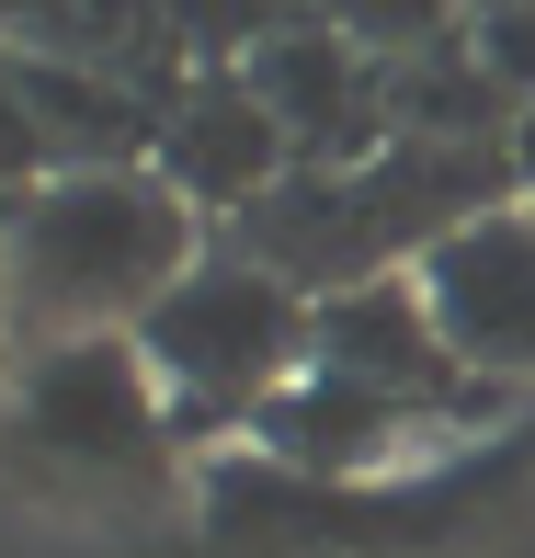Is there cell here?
<instances>
[{
	"label": "cell",
	"instance_id": "9",
	"mask_svg": "<svg viewBox=\"0 0 535 558\" xmlns=\"http://www.w3.org/2000/svg\"><path fill=\"white\" fill-rule=\"evenodd\" d=\"M23 58V104H35V137L58 171H125L160 148V104L148 92L104 81V69H69V58H35V46H12Z\"/></svg>",
	"mask_w": 535,
	"mask_h": 558
},
{
	"label": "cell",
	"instance_id": "6",
	"mask_svg": "<svg viewBox=\"0 0 535 558\" xmlns=\"http://www.w3.org/2000/svg\"><path fill=\"white\" fill-rule=\"evenodd\" d=\"M308 365L365 376L376 399L422 411L433 434H445V422H490V411H501V388H490V376H467V365H455V342L433 331V308H422L411 274H376V286L319 296V319H308Z\"/></svg>",
	"mask_w": 535,
	"mask_h": 558
},
{
	"label": "cell",
	"instance_id": "8",
	"mask_svg": "<svg viewBox=\"0 0 535 558\" xmlns=\"http://www.w3.org/2000/svg\"><path fill=\"white\" fill-rule=\"evenodd\" d=\"M422 434H433L422 411H399L365 376H330V365H308L296 388H273L263 422H251V445H263L273 468H296V478H388Z\"/></svg>",
	"mask_w": 535,
	"mask_h": 558
},
{
	"label": "cell",
	"instance_id": "5",
	"mask_svg": "<svg viewBox=\"0 0 535 558\" xmlns=\"http://www.w3.org/2000/svg\"><path fill=\"white\" fill-rule=\"evenodd\" d=\"M433 331L455 342V365L490 376L501 399L535 388V206H490L467 217L455 240H433L411 263Z\"/></svg>",
	"mask_w": 535,
	"mask_h": 558
},
{
	"label": "cell",
	"instance_id": "14",
	"mask_svg": "<svg viewBox=\"0 0 535 558\" xmlns=\"http://www.w3.org/2000/svg\"><path fill=\"white\" fill-rule=\"evenodd\" d=\"M35 12H46V0H0V46H23V35H35Z\"/></svg>",
	"mask_w": 535,
	"mask_h": 558
},
{
	"label": "cell",
	"instance_id": "13",
	"mask_svg": "<svg viewBox=\"0 0 535 558\" xmlns=\"http://www.w3.org/2000/svg\"><path fill=\"white\" fill-rule=\"evenodd\" d=\"M478 69H490L501 92H535V0H501V12L478 23Z\"/></svg>",
	"mask_w": 535,
	"mask_h": 558
},
{
	"label": "cell",
	"instance_id": "3",
	"mask_svg": "<svg viewBox=\"0 0 535 558\" xmlns=\"http://www.w3.org/2000/svg\"><path fill=\"white\" fill-rule=\"evenodd\" d=\"M308 319H319L308 286H285L273 263L228 240V251H194V274L137 319V353L183 434H228V422L251 434L263 399L308 376Z\"/></svg>",
	"mask_w": 535,
	"mask_h": 558
},
{
	"label": "cell",
	"instance_id": "10",
	"mask_svg": "<svg viewBox=\"0 0 535 558\" xmlns=\"http://www.w3.org/2000/svg\"><path fill=\"white\" fill-rule=\"evenodd\" d=\"M35 58H69V69H104V81L148 92V104H171V58H183V23H171V0H46L35 12Z\"/></svg>",
	"mask_w": 535,
	"mask_h": 558
},
{
	"label": "cell",
	"instance_id": "15",
	"mask_svg": "<svg viewBox=\"0 0 535 558\" xmlns=\"http://www.w3.org/2000/svg\"><path fill=\"white\" fill-rule=\"evenodd\" d=\"M0 331H12V286H0Z\"/></svg>",
	"mask_w": 535,
	"mask_h": 558
},
{
	"label": "cell",
	"instance_id": "4",
	"mask_svg": "<svg viewBox=\"0 0 535 558\" xmlns=\"http://www.w3.org/2000/svg\"><path fill=\"white\" fill-rule=\"evenodd\" d=\"M12 445L58 478H92V490H160L171 456H183V422H171L137 331H92V342H35L23 353Z\"/></svg>",
	"mask_w": 535,
	"mask_h": 558
},
{
	"label": "cell",
	"instance_id": "2",
	"mask_svg": "<svg viewBox=\"0 0 535 558\" xmlns=\"http://www.w3.org/2000/svg\"><path fill=\"white\" fill-rule=\"evenodd\" d=\"M513 206V148H467V137H388L376 160L342 171H285L251 217H228V240L251 263H273L285 286L342 296L376 274H411L433 240H455L467 217Z\"/></svg>",
	"mask_w": 535,
	"mask_h": 558
},
{
	"label": "cell",
	"instance_id": "11",
	"mask_svg": "<svg viewBox=\"0 0 535 558\" xmlns=\"http://www.w3.org/2000/svg\"><path fill=\"white\" fill-rule=\"evenodd\" d=\"M319 23H330V35H353L365 58H376V46H388V58H411V46L445 35V0H319Z\"/></svg>",
	"mask_w": 535,
	"mask_h": 558
},
{
	"label": "cell",
	"instance_id": "1",
	"mask_svg": "<svg viewBox=\"0 0 535 558\" xmlns=\"http://www.w3.org/2000/svg\"><path fill=\"white\" fill-rule=\"evenodd\" d=\"M206 251V217L160 183L148 160L125 171H46L35 194L0 206V286H12V331L35 342H92L137 331Z\"/></svg>",
	"mask_w": 535,
	"mask_h": 558
},
{
	"label": "cell",
	"instance_id": "12",
	"mask_svg": "<svg viewBox=\"0 0 535 558\" xmlns=\"http://www.w3.org/2000/svg\"><path fill=\"white\" fill-rule=\"evenodd\" d=\"M46 137H35V104H23V58L12 46H0V206H12V194H35L46 183Z\"/></svg>",
	"mask_w": 535,
	"mask_h": 558
},
{
	"label": "cell",
	"instance_id": "7",
	"mask_svg": "<svg viewBox=\"0 0 535 558\" xmlns=\"http://www.w3.org/2000/svg\"><path fill=\"white\" fill-rule=\"evenodd\" d=\"M148 171H160L194 217H251L296 171V137L273 125L263 92H251V69H194V81L160 104V148H148Z\"/></svg>",
	"mask_w": 535,
	"mask_h": 558
}]
</instances>
